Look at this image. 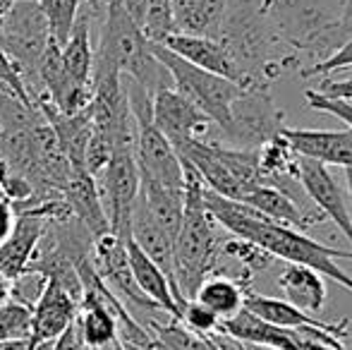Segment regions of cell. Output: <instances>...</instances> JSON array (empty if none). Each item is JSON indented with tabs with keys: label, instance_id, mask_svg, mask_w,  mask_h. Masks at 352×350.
Segmentation results:
<instances>
[{
	"label": "cell",
	"instance_id": "obj_1",
	"mask_svg": "<svg viewBox=\"0 0 352 350\" xmlns=\"http://www.w3.org/2000/svg\"><path fill=\"white\" fill-rule=\"evenodd\" d=\"M204 206L211 214V219L216 221V226L226 228L237 240L256 245L266 254L283 259L287 264L307 266V269L336 281V283L343 285L345 290L352 293V276L348 271L340 269L338 262H336V259H352V252L321 245L319 240L309 238L307 233L274 223V221L261 216L252 206L242 204V201L226 199V197L216 195V192L206 190V187H204Z\"/></svg>",
	"mask_w": 352,
	"mask_h": 350
},
{
	"label": "cell",
	"instance_id": "obj_2",
	"mask_svg": "<svg viewBox=\"0 0 352 350\" xmlns=\"http://www.w3.org/2000/svg\"><path fill=\"white\" fill-rule=\"evenodd\" d=\"M182 171H185V206H182L180 233L173 243V257H175L177 293L182 300H195L199 285L211 274H216L223 240L216 235V221L204 206L201 177L187 161H182Z\"/></svg>",
	"mask_w": 352,
	"mask_h": 350
},
{
	"label": "cell",
	"instance_id": "obj_3",
	"mask_svg": "<svg viewBox=\"0 0 352 350\" xmlns=\"http://www.w3.org/2000/svg\"><path fill=\"white\" fill-rule=\"evenodd\" d=\"M94 63L113 67L120 75L140 82L151 94L158 87H166L170 80L161 63L153 58L151 43L130 19L122 3L111 5L103 12L101 39H98V46L94 51Z\"/></svg>",
	"mask_w": 352,
	"mask_h": 350
},
{
	"label": "cell",
	"instance_id": "obj_4",
	"mask_svg": "<svg viewBox=\"0 0 352 350\" xmlns=\"http://www.w3.org/2000/svg\"><path fill=\"white\" fill-rule=\"evenodd\" d=\"M151 53L163 65V70L168 72V77L173 82L170 87L177 94H182L192 106L199 108L211 120V125H218L223 135H226L228 127H230L232 103L242 96L245 89L235 85V82L226 80V77H218L213 72L190 65V63L182 61L180 56L168 51L161 43H151Z\"/></svg>",
	"mask_w": 352,
	"mask_h": 350
},
{
	"label": "cell",
	"instance_id": "obj_5",
	"mask_svg": "<svg viewBox=\"0 0 352 350\" xmlns=\"http://www.w3.org/2000/svg\"><path fill=\"white\" fill-rule=\"evenodd\" d=\"M0 32H3L0 48L22 70L29 96L32 101H36L38 96H43L41 82H38V63L51 39L46 17L34 0H17V5L0 19Z\"/></svg>",
	"mask_w": 352,
	"mask_h": 350
},
{
	"label": "cell",
	"instance_id": "obj_6",
	"mask_svg": "<svg viewBox=\"0 0 352 350\" xmlns=\"http://www.w3.org/2000/svg\"><path fill=\"white\" fill-rule=\"evenodd\" d=\"M96 185L111 233L127 243L132 211L140 195V166L135 159V149H116L111 164L96 177Z\"/></svg>",
	"mask_w": 352,
	"mask_h": 350
},
{
	"label": "cell",
	"instance_id": "obj_7",
	"mask_svg": "<svg viewBox=\"0 0 352 350\" xmlns=\"http://www.w3.org/2000/svg\"><path fill=\"white\" fill-rule=\"evenodd\" d=\"M283 127H285L283 111L276 108L269 89H245L242 96L232 103V118L226 140L235 142L240 149H259L261 144L278 137Z\"/></svg>",
	"mask_w": 352,
	"mask_h": 350
},
{
	"label": "cell",
	"instance_id": "obj_8",
	"mask_svg": "<svg viewBox=\"0 0 352 350\" xmlns=\"http://www.w3.org/2000/svg\"><path fill=\"white\" fill-rule=\"evenodd\" d=\"M137 125V142H135V159L140 166V175H146L161 185L185 190V171L182 161L173 144L166 140L161 130L153 125L151 118L135 120Z\"/></svg>",
	"mask_w": 352,
	"mask_h": 350
},
{
	"label": "cell",
	"instance_id": "obj_9",
	"mask_svg": "<svg viewBox=\"0 0 352 350\" xmlns=\"http://www.w3.org/2000/svg\"><path fill=\"white\" fill-rule=\"evenodd\" d=\"M153 125L166 135V140L175 149L187 140H206L211 120L192 106L182 94H177L170 85L158 87L153 91Z\"/></svg>",
	"mask_w": 352,
	"mask_h": 350
},
{
	"label": "cell",
	"instance_id": "obj_10",
	"mask_svg": "<svg viewBox=\"0 0 352 350\" xmlns=\"http://www.w3.org/2000/svg\"><path fill=\"white\" fill-rule=\"evenodd\" d=\"M297 182L302 185L305 195L314 201L319 214L329 216L352 245V219L348 209V197L340 190L336 177L331 175L329 166L305 159V156H297Z\"/></svg>",
	"mask_w": 352,
	"mask_h": 350
},
{
	"label": "cell",
	"instance_id": "obj_11",
	"mask_svg": "<svg viewBox=\"0 0 352 350\" xmlns=\"http://www.w3.org/2000/svg\"><path fill=\"white\" fill-rule=\"evenodd\" d=\"M79 312V303L65 293L58 283L46 281L43 293L32 307V327H29L27 350L53 343Z\"/></svg>",
	"mask_w": 352,
	"mask_h": 350
},
{
	"label": "cell",
	"instance_id": "obj_12",
	"mask_svg": "<svg viewBox=\"0 0 352 350\" xmlns=\"http://www.w3.org/2000/svg\"><path fill=\"white\" fill-rule=\"evenodd\" d=\"M168 51H173L175 56H180L182 61H187L190 65L199 67V70L213 72L218 77L235 82L245 89V77H242L240 67L235 65V61L230 58V53L226 51L218 39L209 36H195V34H170L166 41L161 43Z\"/></svg>",
	"mask_w": 352,
	"mask_h": 350
},
{
	"label": "cell",
	"instance_id": "obj_13",
	"mask_svg": "<svg viewBox=\"0 0 352 350\" xmlns=\"http://www.w3.org/2000/svg\"><path fill=\"white\" fill-rule=\"evenodd\" d=\"M283 140L292 154L319 161L324 166H340L352 171V130H290L283 127Z\"/></svg>",
	"mask_w": 352,
	"mask_h": 350
},
{
	"label": "cell",
	"instance_id": "obj_14",
	"mask_svg": "<svg viewBox=\"0 0 352 350\" xmlns=\"http://www.w3.org/2000/svg\"><path fill=\"white\" fill-rule=\"evenodd\" d=\"M242 307L254 314V317L264 319V322L274 324V327H278V329H287V331H302V333L324 331V333H331L333 338H338V341L345 336V322H340V324L321 322L319 317L302 312V309L285 303L283 298H271V295H259V293L247 290L245 305H242Z\"/></svg>",
	"mask_w": 352,
	"mask_h": 350
},
{
	"label": "cell",
	"instance_id": "obj_15",
	"mask_svg": "<svg viewBox=\"0 0 352 350\" xmlns=\"http://www.w3.org/2000/svg\"><path fill=\"white\" fill-rule=\"evenodd\" d=\"M130 238L135 240V245L151 259L158 269L166 274V278L170 281L173 295L177 300V307L187 303V300L180 298L175 285V257H173V240L168 238L166 233L161 230V226L151 219L146 204H144L142 195H137L135 201V211H132V226H130Z\"/></svg>",
	"mask_w": 352,
	"mask_h": 350
},
{
	"label": "cell",
	"instance_id": "obj_16",
	"mask_svg": "<svg viewBox=\"0 0 352 350\" xmlns=\"http://www.w3.org/2000/svg\"><path fill=\"white\" fill-rule=\"evenodd\" d=\"M242 204L252 206V209L259 211L261 216H266V219L274 221V223L295 228V230H300V233H307L311 226L324 221L321 214H311L309 209L300 206V201H295L292 195H287L285 190H278V187H271V185L256 187L254 192H250V195L242 199Z\"/></svg>",
	"mask_w": 352,
	"mask_h": 350
},
{
	"label": "cell",
	"instance_id": "obj_17",
	"mask_svg": "<svg viewBox=\"0 0 352 350\" xmlns=\"http://www.w3.org/2000/svg\"><path fill=\"white\" fill-rule=\"evenodd\" d=\"M63 199L70 206L74 219L91 233L94 240L111 233V226H108L106 211H103L101 204V195H98L96 177H91L87 171H72L70 180L63 190Z\"/></svg>",
	"mask_w": 352,
	"mask_h": 350
},
{
	"label": "cell",
	"instance_id": "obj_18",
	"mask_svg": "<svg viewBox=\"0 0 352 350\" xmlns=\"http://www.w3.org/2000/svg\"><path fill=\"white\" fill-rule=\"evenodd\" d=\"M125 248H127V259H130L132 276H135L142 293L146 295L153 305H158V309H163L168 317H173V319L180 317V307H177V300H175V295H173L170 281L166 278V274L137 248L132 238L125 243Z\"/></svg>",
	"mask_w": 352,
	"mask_h": 350
},
{
	"label": "cell",
	"instance_id": "obj_19",
	"mask_svg": "<svg viewBox=\"0 0 352 350\" xmlns=\"http://www.w3.org/2000/svg\"><path fill=\"white\" fill-rule=\"evenodd\" d=\"M140 195L146 204L151 219L161 226V230L175 243L182 226V206H185V190L161 185L146 175H140Z\"/></svg>",
	"mask_w": 352,
	"mask_h": 350
},
{
	"label": "cell",
	"instance_id": "obj_20",
	"mask_svg": "<svg viewBox=\"0 0 352 350\" xmlns=\"http://www.w3.org/2000/svg\"><path fill=\"white\" fill-rule=\"evenodd\" d=\"M278 285L285 295V303L295 305L297 309L307 314H316L326 305V283L324 276L307 266L287 264L278 276Z\"/></svg>",
	"mask_w": 352,
	"mask_h": 350
},
{
	"label": "cell",
	"instance_id": "obj_21",
	"mask_svg": "<svg viewBox=\"0 0 352 350\" xmlns=\"http://www.w3.org/2000/svg\"><path fill=\"white\" fill-rule=\"evenodd\" d=\"M63 67L74 85L91 87L94 70V46H91V17L84 12L77 14L67 41L60 46Z\"/></svg>",
	"mask_w": 352,
	"mask_h": 350
},
{
	"label": "cell",
	"instance_id": "obj_22",
	"mask_svg": "<svg viewBox=\"0 0 352 350\" xmlns=\"http://www.w3.org/2000/svg\"><path fill=\"white\" fill-rule=\"evenodd\" d=\"M122 8L148 43H163L170 34L177 32L173 0H122Z\"/></svg>",
	"mask_w": 352,
	"mask_h": 350
},
{
	"label": "cell",
	"instance_id": "obj_23",
	"mask_svg": "<svg viewBox=\"0 0 352 350\" xmlns=\"http://www.w3.org/2000/svg\"><path fill=\"white\" fill-rule=\"evenodd\" d=\"M247 290L250 288H247L242 281L228 278V276H221V274H211L209 278L199 285L195 300L199 305H204L209 312L216 314L221 322H226V319L235 317L242 309Z\"/></svg>",
	"mask_w": 352,
	"mask_h": 350
},
{
	"label": "cell",
	"instance_id": "obj_24",
	"mask_svg": "<svg viewBox=\"0 0 352 350\" xmlns=\"http://www.w3.org/2000/svg\"><path fill=\"white\" fill-rule=\"evenodd\" d=\"M34 3L38 5V10L46 17L51 39H56L58 46H63L70 36L74 22H77L82 0H34Z\"/></svg>",
	"mask_w": 352,
	"mask_h": 350
},
{
	"label": "cell",
	"instance_id": "obj_25",
	"mask_svg": "<svg viewBox=\"0 0 352 350\" xmlns=\"http://www.w3.org/2000/svg\"><path fill=\"white\" fill-rule=\"evenodd\" d=\"M32 327V309L19 303H8L0 309V343L27 341Z\"/></svg>",
	"mask_w": 352,
	"mask_h": 350
},
{
	"label": "cell",
	"instance_id": "obj_26",
	"mask_svg": "<svg viewBox=\"0 0 352 350\" xmlns=\"http://www.w3.org/2000/svg\"><path fill=\"white\" fill-rule=\"evenodd\" d=\"M113 154H116V140L94 130L87 142V149H84V171L91 177H98L111 164Z\"/></svg>",
	"mask_w": 352,
	"mask_h": 350
},
{
	"label": "cell",
	"instance_id": "obj_27",
	"mask_svg": "<svg viewBox=\"0 0 352 350\" xmlns=\"http://www.w3.org/2000/svg\"><path fill=\"white\" fill-rule=\"evenodd\" d=\"M177 322L190 329V331L199 333V336H211V333H216L218 327H221V319L213 312H209L204 305L197 303V300H187V303L182 305Z\"/></svg>",
	"mask_w": 352,
	"mask_h": 350
},
{
	"label": "cell",
	"instance_id": "obj_28",
	"mask_svg": "<svg viewBox=\"0 0 352 350\" xmlns=\"http://www.w3.org/2000/svg\"><path fill=\"white\" fill-rule=\"evenodd\" d=\"M348 67H352V34L336 51H331V56L314 63L309 70H302L300 77H305V80H309V77H326V75H336L340 70H348Z\"/></svg>",
	"mask_w": 352,
	"mask_h": 350
},
{
	"label": "cell",
	"instance_id": "obj_29",
	"mask_svg": "<svg viewBox=\"0 0 352 350\" xmlns=\"http://www.w3.org/2000/svg\"><path fill=\"white\" fill-rule=\"evenodd\" d=\"M223 252L240 259L242 266H247V269H266V266L271 264V259H274L271 254H266L264 250L256 248V245L245 243V240H237V238L223 243Z\"/></svg>",
	"mask_w": 352,
	"mask_h": 350
},
{
	"label": "cell",
	"instance_id": "obj_30",
	"mask_svg": "<svg viewBox=\"0 0 352 350\" xmlns=\"http://www.w3.org/2000/svg\"><path fill=\"white\" fill-rule=\"evenodd\" d=\"M307 106H309L311 111L338 118V120H343L352 130V103L338 101V98H326V96H321V94H316L314 89H309V91H307Z\"/></svg>",
	"mask_w": 352,
	"mask_h": 350
},
{
	"label": "cell",
	"instance_id": "obj_31",
	"mask_svg": "<svg viewBox=\"0 0 352 350\" xmlns=\"http://www.w3.org/2000/svg\"><path fill=\"white\" fill-rule=\"evenodd\" d=\"M314 91L326 98H338V101L352 103V77H348V80H324L319 82Z\"/></svg>",
	"mask_w": 352,
	"mask_h": 350
},
{
	"label": "cell",
	"instance_id": "obj_32",
	"mask_svg": "<svg viewBox=\"0 0 352 350\" xmlns=\"http://www.w3.org/2000/svg\"><path fill=\"white\" fill-rule=\"evenodd\" d=\"M51 350H87L82 336H79V331H77V324L72 322L70 327H67L65 331H63L60 336L53 341Z\"/></svg>",
	"mask_w": 352,
	"mask_h": 350
},
{
	"label": "cell",
	"instance_id": "obj_33",
	"mask_svg": "<svg viewBox=\"0 0 352 350\" xmlns=\"http://www.w3.org/2000/svg\"><path fill=\"white\" fill-rule=\"evenodd\" d=\"M14 219H17V214H14V206L10 204L8 199H3V197H0V245H3L5 240H8V235L12 233Z\"/></svg>",
	"mask_w": 352,
	"mask_h": 350
},
{
	"label": "cell",
	"instance_id": "obj_34",
	"mask_svg": "<svg viewBox=\"0 0 352 350\" xmlns=\"http://www.w3.org/2000/svg\"><path fill=\"white\" fill-rule=\"evenodd\" d=\"M8 303H12V281H8L0 274V309Z\"/></svg>",
	"mask_w": 352,
	"mask_h": 350
},
{
	"label": "cell",
	"instance_id": "obj_35",
	"mask_svg": "<svg viewBox=\"0 0 352 350\" xmlns=\"http://www.w3.org/2000/svg\"><path fill=\"white\" fill-rule=\"evenodd\" d=\"M345 180H348V190H345V197H348V209H350V219H352V171H345Z\"/></svg>",
	"mask_w": 352,
	"mask_h": 350
},
{
	"label": "cell",
	"instance_id": "obj_36",
	"mask_svg": "<svg viewBox=\"0 0 352 350\" xmlns=\"http://www.w3.org/2000/svg\"><path fill=\"white\" fill-rule=\"evenodd\" d=\"M14 5H17V0H0V19H3L5 14L14 8Z\"/></svg>",
	"mask_w": 352,
	"mask_h": 350
},
{
	"label": "cell",
	"instance_id": "obj_37",
	"mask_svg": "<svg viewBox=\"0 0 352 350\" xmlns=\"http://www.w3.org/2000/svg\"><path fill=\"white\" fill-rule=\"evenodd\" d=\"M116 3H122V0H96V8L101 10V12H106V8H111V5Z\"/></svg>",
	"mask_w": 352,
	"mask_h": 350
},
{
	"label": "cell",
	"instance_id": "obj_38",
	"mask_svg": "<svg viewBox=\"0 0 352 350\" xmlns=\"http://www.w3.org/2000/svg\"><path fill=\"white\" fill-rule=\"evenodd\" d=\"M98 350H125V348H122L120 338H116L113 343H108V346H103V348H98Z\"/></svg>",
	"mask_w": 352,
	"mask_h": 350
},
{
	"label": "cell",
	"instance_id": "obj_39",
	"mask_svg": "<svg viewBox=\"0 0 352 350\" xmlns=\"http://www.w3.org/2000/svg\"><path fill=\"white\" fill-rule=\"evenodd\" d=\"M151 346H153V343H151ZM151 346L142 348V346H130V343H122V348H125V350H151Z\"/></svg>",
	"mask_w": 352,
	"mask_h": 350
},
{
	"label": "cell",
	"instance_id": "obj_40",
	"mask_svg": "<svg viewBox=\"0 0 352 350\" xmlns=\"http://www.w3.org/2000/svg\"><path fill=\"white\" fill-rule=\"evenodd\" d=\"M87 3H89V8H91V10H94V12H101V10H98V8H96V0H87Z\"/></svg>",
	"mask_w": 352,
	"mask_h": 350
},
{
	"label": "cell",
	"instance_id": "obj_41",
	"mask_svg": "<svg viewBox=\"0 0 352 350\" xmlns=\"http://www.w3.org/2000/svg\"><path fill=\"white\" fill-rule=\"evenodd\" d=\"M0 94H10V96H12V91H10V89H8V87H5V85H3V82H0Z\"/></svg>",
	"mask_w": 352,
	"mask_h": 350
},
{
	"label": "cell",
	"instance_id": "obj_42",
	"mask_svg": "<svg viewBox=\"0 0 352 350\" xmlns=\"http://www.w3.org/2000/svg\"><path fill=\"white\" fill-rule=\"evenodd\" d=\"M0 43H3V32H0Z\"/></svg>",
	"mask_w": 352,
	"mask_h": 350
}]
</instances>
